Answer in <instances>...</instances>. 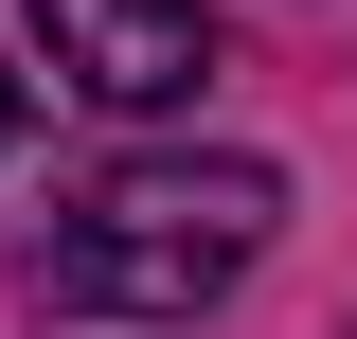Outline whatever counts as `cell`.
Listing matches in <instances>:
<instances>
[{
	"label": "cell",
	"mask_w": 357,
	"mask_h": 339,
	"mask_svg": "<svg viewBox=\"0 0 357 339\" xmlns=\"http://www.w3.org/2000/svg\"><path fill=\"white\" fill-rule=\"evenodd\" d=\"M286 232V179L268 161H107L89 197H54V232L18 250V286L54 322H197L232 303Z\"/></svg>",
	"instance_id": "cell-1"
},
{
	"label": "cell",
	"mask_w": 357,
	"mask_h": 339,
	"mask_svg": "<svg viewBox=\"0 0 357 339\" xmlns=\"http://www.w3.org/2000/svg\"><path fill=\"white\" fill-rule=\"evenodd\" d=\"M36 54L89 107H178V89L215 72V18L197 0H36Z\"/></svg>",
	"instance_id": "cell-2"
},
{
	"label": "cell",
	"mask_w": 357,
	"mask_h": 339,
	"mask_svg": "<svg viewBox=\"0 0 357 339\" xmlns=\"http://www.w3.org/2000/svg\"><path fill=\"white\" fill-rule=\"evenodd\" d=\"M0 143H18V89H0Z\"/></svg>",
	"instance_id": "cell-3"
}]
</instances>
